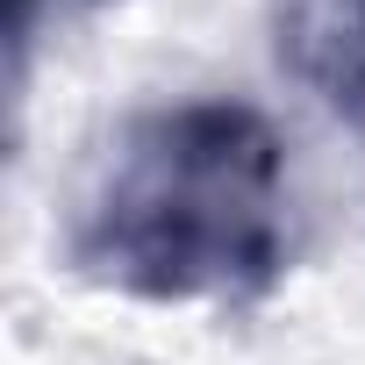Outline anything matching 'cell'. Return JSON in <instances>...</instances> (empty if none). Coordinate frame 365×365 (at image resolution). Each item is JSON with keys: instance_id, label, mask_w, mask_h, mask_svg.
Here are the masks:
<instances>
[{"instance_id": "3957f363", "label": "cell", "mask_w": 365, "mask_h": 365, "mask_svg": "<svg viewBox=\"0 0 365 365\" xmlns=\"http://www.w3.org/2000/svg\"><path fill=\"white\" fill-rule=\"evenodd\" d=\"M79 8H101V0H79Z\"/></svg>"}, {"instance_id": "7a4b0ae2", "label": "cell", "mask_w": 365, "mask_h": 365, "mask_svg": "<svg viewBox=\"0 0 365 365\" xmlns=\"http://www.w3.org/2000/svg\"><path fill=\"white\" fill-rule=\"evenodd\" d=\"M272 43L344 129H365V0H279Z\"/></svg>"}, {"instance_id": "6da1fadb", "label": "cell", "mask_w": 365, "mask_h": 365, "mask_svg": "<svg viewBox=\"0 0 365 365\" xmlns=\"http://www.w3.org/2000/svg\"><path fill=\"white\" fill-rule=\"evenodd\" d=\"M279 187L287 158L258 108H150L108 150L65 251L86 279L136 301H251L287 265Z\"/></svg>"}]
</instances>
